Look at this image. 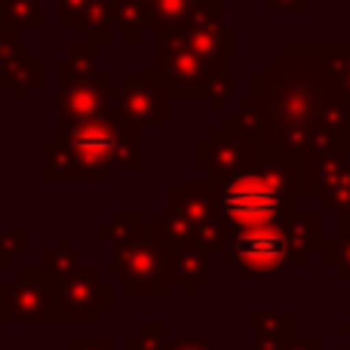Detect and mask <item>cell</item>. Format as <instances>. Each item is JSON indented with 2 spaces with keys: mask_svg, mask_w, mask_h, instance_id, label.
Returning <instances> with one entry per match:
<instances>
[{
  "mask_svg": "<svg viewBox=\"0 0 350 350\" xmlns=\"http://www.w3.org/2000/svg\"><path fill=\"white\" fill-rule=\"evenodd\" d=\"M31 246V230L25 224H16L10 230H0V265H16Z\"/></svg>",
  "mask_w": 350,
  "mask_h": 350,
  "instance_id": "24",
  "label": "cell"
},
{
  "mask_svg": "<svg viewBox=\"0 0 350 350\" xmlns=\"http://www.w3.org/2000/svg\"><path fill=\"white\" fill-rule=\"evenodd\" d=\"M0 80L6 86H12L16 98H25L43 80V62L37 55H31L25 43H16V49L0 65Z\"/></svg>",
  "mask_w": 350,
  "mask_h": 350,
  "instance_id": "16",
  "label": "cell"
},
{
  "mask_svg": "<svg viewBox=\"0 0 350 350\" xmlns=\"http://www.w3.org/2000/svg\"><path fill=\"white\" fill-rule=\"evenodd\" d=\"M154 71L166 80L175 98H206L212 68L187 46L181 28L154 31Z\"/></svg>",
  "mask_w": 350,
  "mask_h": 350,
  "instance_id": "6",
  "label": "cell"
},
{
  "mask_svg": "<svg viewBox=\"0 0 350 350\" xmlns=\"http://www.w3.org/2000/svg\"><path fill=\"white\" fill-rule=\"evenodd\" d=\"M40 265L46 267V271L53 273L55 280H62V277H68V273L77 271L83 261H80V252H71V243L62 237V240H55V249H53V252L43 255Z\"/></svg>",
  "mask_w": 350,
  "mask_h": 350,
  "instance_id": "23",
  "label": "cell"
},
{
  "mask_svg": "<svg viewBox=\"0 0 350 350\" xmlns=\"http://www.w3.org/2000/svg\"><path fill=\"white\" fill-rule=\"evenodd\" d=\"M55 317H59L55 277L43 265L16 267V273L0 286L3 323H55Z\"/></svg>",
  "mask_w": 350,
  "mask_h": 350,
  "instance_id": "5",
  "label": "cell"
},
{
  "mask_svg": "<svg viewBox=\"0 0 350 350\" xmlns=\"http://www.w3.org/2000/svg\"><path fill=\"white\" fill-rule=\"evenodd\" d=\"M55 292H59V317L55 323H96L102 310L111 308L114 292L111 283L102 280L98 267L80 265L74 273L55 280Z\"/></svg>",
  "mask_w": 350,
  "mask_h": 350,
  "instance_id": "9",
  "label": "cell"
},
{
  "mask_svg": "<svg viewBox=\"0 0 350 350\" xmlns=\"http://www.w3.org/2000/svg\"><path fill=\"white\" fill-rule=\"evenodd\" d=\"M338 237V249H335V277L350 280V224L341 230H335Z\"/></svg>",
  "mask_w": 350,
  "mask_h": 350,
  "instance_id": "27",
  "label": "cell"
},
{
  "mask_svg": "<svg viewBox=\"0 0 350 350\" xmlns=\"http://www.w3.org/2000/svg\"><path fill=\"white\" fill-rule=\"evenodd\" d=\"M175 215H181L185 221H191L193 228H206V224L221 221L218 218V203L215 193H212V181L209 185H187V181H178V185H170V206Z\"/></svg>",
  "mask_w": 350,
  "mask_h": 350,
  "instance_id": "14",
  "label": "cell"
},
{
  "mask_svg": "<svg viewBox=\"0 0 350 350\" xmlns=\"http://www.w3.org/2000/svg\"><path fill=\"white\" fill-rule=\"evenodd\" d=\"M98 71V46H92L90 40L74 43L68 49V55H62L55 62V80L65 83V80H77V77H90Z\"/></svg>",
  "mask_w": 350,
  "mask_h": 350,
  "instance_id": "19",
  "label": "cell"
},
{
  "mask_svg": "<svg viewBox=\"0 0 350 350\" xmlns=\"http://www.w3.org/2000/svg\"><path fill=\"white\" fill-rule=\"evenodd\" d=\"M335 332H338L341 338H347V345H350V317H347L345 323H338V326H335Z\"/></svg>",
  "mask_w": 350,
  "mask_h": 350,
  "instance_id": "33",
  "label": "cell"
},
{
  "mask_svg": "<svg viewBox=\"0 0 350 350\" xmlns=\"http://www.w3.org/2000/svg\"><path fill=\"white\" fill-rule=\"evenodd\" d=\"M170 341L172 335L166 323H142L139 335H133L126 341V350H166Z\"/></svg>",
  "mask_w": 350,
  "mask_h": 350,
  "instance_id": "25",
  "label": "cell"
},
{
  "mask_svg": "<svg viewBox=\"0 0 350 350\" xmlns=\"http://www.w3.org/2000/svg\"><path fill=\"white\" fill-rule=\"evenodd\" d=\"M255 163H267V160H261L255 139L234 114L224 117L221 126L212 129L203 142H197V170L209 172V181H221Z\"/></svg>",
  "mask_w": 350,
  "mask_h": 350,
  "instance_id": "8",
  "label": "cell"
},
{
  "mask_svg": "<svg viewBox=\"0 0 350 350\" xmlns=\"http://www.w3.org/2000/svg\"><path fill=\"white\" fill-rule=\"evenodd\" d=\"M16 31H10V28H3V25H0V65H3V59L6 55L12 53V49H16Z\"/></svg>",
  "mask_w": 350,
  "mask_h": 350,
  "instance_id": "32",
  "label": "cell"
},
{
  "mask_svg": "<svg viewBox=\"0 0 350 350\" xmlns=\"http://www.w3.org/2000/svg\"><path fill=\"white\" fill-rule=\"evenodd\" d=\"M71 350H117L111 338H92V335H80L71 338Z\"/></svg>",
  "mask_w": 350,
  "mask_h": 350,
  "instance_id": "29",
  "label": "cell"
},
{
  "mask_svg": "<svg viewBox=\"0 0 350 350\" xmlns=\"http://www.w3.org/2000/svg\"><path fill=\"white\" fill-rule=\"evenodd\" d=\"M114 28L126 34L129 43H139L145 31H151L148 6L142 0H114Z\"/></svg>",
  "mask_w": 350,
  "mask_h": 350,
  "instance_id": "21",
  "label": "cell"
},
{
  "mask_svg": "<svg viewBox=\"0 0 350 350\" xmlns=\"http://www.w3.org/2000/svg\"><path fill=\"white\" fill-rule=\"evenodd\" d=\"M301 163L267 160L249 170L212 181V193L218 203V218L224 230L252 228V224L286 221L295 209V197L301 193L298 178Z\"/></svg>",
  "mask_w": 350,
  "mask_h": 350,
  "instance_id": "1",
  "label": "cell"
},
{
  "mask_svg": "<svg viewBox=\"0 0 350 350\" xmlns=\"http://www.w3.org/2000/svg\"><path fill=\"white\" fill-rule=\"evenodd\" d=\"M187 46L215 71L224 68V62L237 55V31L224 28L221 18H209V22H193V25H181Z\"/></svg>",
  "mask_w": 350,
  "mask_h": 350,
  "instance_id": "12",
  "label": "cell"
},
{
  "mask_svg": "<svg viewBox=\"0 0 350 350\" xmlns=\"http://www.w3.org/2000/svg\"><path fill=\"white\" fill-rule=\"evenodd\" d=\"M265 12L267 16H280V12H295V16H304V12H308V0H267Z\"/></svg>",
  "mask_w": 350,
  "mask_h": 350,
  "instance_id": "28",
  "label": "cell"
},
{
  "mask_svg": "<svg viewBox=\"0 0 350 350\" xmlns=\"http://www.w3.org/2000/svg\"><path fill=\"white\" fill-rule=\"evenodd\" d=\"M166 350H215V345L206 335H200V338H175L166 345Z\"/></svg>",
  "mask_w": 350,
  "mask_h": 350,
  "instance_id": "30",
  "label": "cell"
},
{
  "mask_svg": "<svg viewBox=\"0 0 350 350\" xmlns=\"http://www.w3.org/2000/svg\"><path fill=\"white\" fill-rule=\"evenodd\" d=\"M286 237H289V265L304 267L323 243V215L292 209L286 218Z\"/></svg>",
  "mask_w": 350,
  "mask_h": 350,
  "instance_id": "15",
  "label": "cell"
},
{
  "mask_svg": "<svg viewBox=\"0 0 350 350\" xmlns=\"http://www.w3.org/2000/svg\"><path fill=\"white\" fill-rule=\"evenodd\" d=\"M92 0H55V25L62 31H71L83 25V16Z\"/></svg>",
  "mask_w": 350,
  "mask_h": 350,
  "instance_id": "26",
  "label": "cell"
},
{
  "mask_svg": "<svg viewBox=\"0 0 350 350\" xmlns=\"http://www.w3.org/2000/svg\"><path fill=\"white\" fill-rule=\"evenodd\" d=\"M283 350H323V345H320V338H310V335H301V338L292 335L283 345Z\"/></svg>",
  "mask_w": 350,
  "mask_h": 350,
  "instance_id": "31",
  "label": "cell"
},
{
  "mask_svg": "<svg viewBox=\"0 0 350 350\" xmlns=\"http://www.w3.org/2000/svg\"><path fill=\"white\" fill-rule=\"evenodd\" d=\"M237 83H240V77H237L234 71H224V68H215V71L209 74V86H206V102H209V108L221 114L224 102H228V98H234Z\"/></svg>",
  "mask_w": 350,
  "mask_h": 350,
  "instance_id": "22",
  "label": "cell"
},
{
  "mask_svg": "<svg viewBox=\"0 0 350 350\" xmlns=\"http://www.w3.org/2000/svg\"><path fill=\"white\" fill-rule=\"evenodd\" d=\"M301 193L320 197L335 215H350V154H314L301 160Z\"/></svg>",
  "mask_w": 350,
  "mask_h": 350,
  "instance_id": "10",
  "label": "cell"
},
{
  "mask_svg": "<svg viewBox=\"0 0 350 350\" xmlns=\"http://www.w3.org/2000/svg\"><path fill=\"white\" fill-rule=\"evenodd\" d=\"M0 25L10 31H37L43 25L40 0H0Z\"/></svg>",
  "mask_w": 350,
  "mask_h": 350,
  "instance_id": "20",
  "label": "cell"
},
{
  "mask_svg": "<svg viewBox=\"0 0 350 350\" xmlns=\"http://www.w3.org/2000/svg\"><path fill=\"white\" fill-rule=\"evenodd\" d=\"M111 280L126 286L129 295H166L170 280L163 271V249L154 240L151 228L129 240H114Z\"/></svg>",
  "mask_w": 350,
  "mask_h": 350,
  "instance_id": "4",
  "label": "cell"
},
{
  "mask_svg": "<svg viewBox=\"0 0 350 350\" xmlns=\"http://www.w3.org/2000/svg\"><path fill=\"white\" fill-rule=\"evenodd\" d=\"M111 92H114V74L102 71V68L90 77L59 83V90H55V126L108 114Z\"/></svg>",
  "mask_w": 350,
  "mask_h": 350,
  "instance_id": "11",
  "label": "cell"
},
{
  "mask_svg": "<svg viewBox=\"0 0 350 350\" xmlns=\"http://www.w3.org/2000/svg\"><path fill=\"white\" fill-rule=\"evenodd\" d=\"M255 338L252 350H283L295 335V314L292 310H252Z\"/></svg>",
  "mask_w": 350,
  "mask_h": 350,
  "instance_id": "17",
  "label": "cell"
},
{
  "mask_svg": "<svg viewBox=\"0 0 350 350\" xmlns=\"http://www.w3.org/2000/svg\"><path fill=\"white\" fill-rule=\"evenodd\" d=\"M215 255L228 267H234L243 283L255 280H277L283 267L289 265V237H286V221L271 224H252V228H234L224 230Z\"/></svg>",
  "mask_w": 350,
  "mask_h": 350,
  "instance_id": "3",
  "label": "cell"
},
{
  "mask_svg": "<svg viewBox=\"0 0 350 350\" xmlns=\"http://www.w3.org/2000/svg\"><path fill=\"white\" fill-rule=\"evenodd\" d=\"M55 135L80 163L83 185H108L114 172L139 170V129L117 120L111 111L90 120L55 126Z\"/></svg>",
  "mask_w": 350,
  "mask_h": 350,
  "instance_id": "2",
  "label": "cell"
},
{
  "mask_svg": "<svg viewBox=\"0 0 350 350\" xmlns=\"http://www.w3.org/2000/svg\"><path fill=\"white\" fill-rule=\"evenodd\" d=\"M170 86L157 71H135L126 74L123 83H114L111 92V114L117 120L129 123L133 129H148V126H166L170 114Z\"/></svg>",
  "mask_w": 350,
  "mask_h": 350,
  "instance_id": "7",
  "label": "cell"
},
{
  "mask_svg": "<svg viewBox=\"0 0 350 350\" xmlns=\"http://www.w3.org/2000/svg\"><path fill=\"white\" fill-rule=\"evenodd\" d=\"M209 258H212V252L206 246H200L197 240L185 243V246H175L170 252H163L166 280H170V283H178L185 295H193V292H197V283L206 280Z\"/></svg>",
  "mask_w": 350,
  "mask_h": 350,
  "instance_id": "13",
  "label": "cell"
},
{
  "mask_svg": "<svg viewBox=\"0 0 350 350\" xmlns=\"http://www.w3.org/2000/svg\"><path fill=\"white\" fill-rule=\"evenodd\" d=\"M83 40H90L92 46H108L114 40L117 28H114V0H92L90 10L83 16Z\"/></svg>",
  "mask_w": 350,
  "mask_h": 350,
  "instance_id": "18",
  "label": "cell"
}]
</instances>
